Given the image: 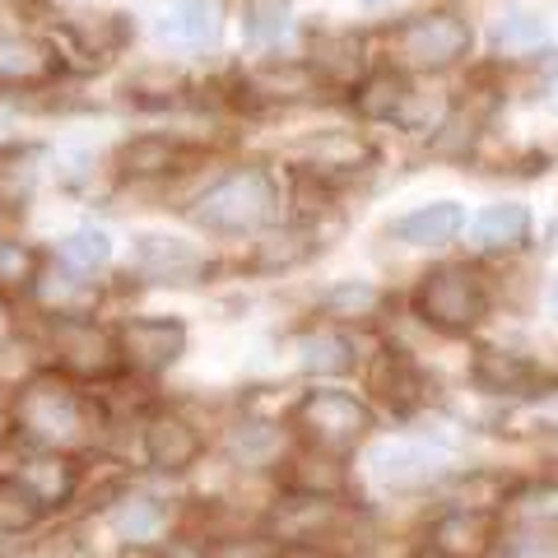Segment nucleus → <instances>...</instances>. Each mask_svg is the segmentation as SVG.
<instances>
[{"instance_id": "obj_1", "label": "nucleus", "mask_w": 558, "mask_h": 558, "mask_svg": "<svg viewBox=\"0 0 558 558\" xmlns=\"http://www.w3.org/2000/svg\"><path fill=\"white\" fill-rule=\"evenodd\" d=\"M172 215L209 242H247L289 215L284 168L260 154L209 159L172 196Z\"/></svg>"}, {"instance_id": "obj_2", "label": "nucleus", "mask_w": 558, "mask_h": 558, "mask_svg": "<svg viewBox=\"0 0 558 558\" xmlns=\"http://www.w3.org/2000/svg\"><path fill=\"white\" fill-rule=\"evenodd\" d=\"M10 442L94 457L108 447V418H102L94 387L43 363L38 373L10 387Z\"/></svg>"}, {"instance_id": "obj_3", "label": "nucleus", "mask_w": 558, "mask_h": 558, "mask_svg": "<svg viewBox=\"0 0 558 558\" xmlns=\"http://www.w3.org/2000/svg\"><path fill=\"white\" fill-rule=\"evenodd\" d=\"M400 307L438 344L480 340L488 322L498 317L494 275L470 256H433L428 266H418L410 284L400 289Z\"/></svg>"}, {"instance_id": "obj_4", "label": "nucleus", "mask_w": 558, "mask_h": 558, "mask_svg": "<svg viewBox=\"0 0 558 558\" xmlns=\"http://www.w3.org/2000/svg\"><path fill=\"white\" fill-rule=\"evenodd\" d=\"M377 43L381 61L405 70L410 80H457L480 61V20L461 0H433V5L381 20Z\"/></svg>"}, {"instance_id": "obj_5", "label": "nucleus", "mask_w": 558, "mask_h": 558, "mask_svg": "<svg viewBox=\"0 0 558 558\" xmlns=\"http://www.w3.org/2000/svg\"><path fill=\"white\" fill-rule=\"evenodd\" d=\"M289 172H303V178L330 186L336 196H354L368 182L381 178V163H387V140L377 131L359 126L354 117H344L336 108V117H322L312 126L293 131L284 145H279V159Z\"/></svg>"}, {"instance_id": "obj_6", "label": "nucleus", "mask_w": 558, "mask_h": 558, "mask_svg": "<svg viewBox=\"0 0 558 558\" xmlns=\"http://www.w3.org/2000/svg\"><path fill=\"white\" fill-rule=\"evenodd\" d=\"M215 418L201 400L159 391L135 424V470L145 480L191 488V480L215 461Z\"/></svg>"}, {"instance_id": "obj_7", "label": "nucleus", "mask_w": 558, "mask_h": 558, "mask_svg": "<svg viewBox=\"0 0 558 558\" xmlns=\"http://www.w3.org/2000/svg\"><path fill=\"white\" fill-rule=\"evenodd\" d=\"M461 461L442 451L438 442H428L424 433L414 428H381L377 438L368 442L354 457V480H359V494L368 502H414V508H424V502L438 498V488L447 484V475L457 470Z\"/></svg>"}, {"instance_id": "obj_8", "label": "nucleus", "mask_w": 558, "mask_h": 558, "mask_svg": "<svg viewBox=\"0 0 558 558\" xmlns=\"http://www.w3.org/2000/svg\"><path fill=\"white\" fill-rule=\"evenodd\" d=\"M223 275V256L209 247L201 233L168 229V223H145L131 229L126 256L117 266L121 293H191Z\"/></svg>"}, {"instance_id": "obj_9", "label": "nucleus", "mask_w": 558, "mask_h": 558, "mask_svg": "<svg viewBox=\"0 0 558 558\" xmlns=\"http://www.w3.org/2000/svg\"><path fill=\"white\" fill-rule=\"evenodd\" d=\"M284 424L299 447L354 461L381 433V414L354 381H307L284 405Z\"/></svg>"}, {"instance_id": "obj_10", "label": "nucleus", "mask_w": 558, "mask_h": 558, "mask_svg": "<svg viewBox=\"0 0 558 558\" xmlns=\"http://www.w3.org/2000/svg\"><path fill=\"white\" fill-rule=\"evenodd\" d=\"M461 377H465L470 396L488 405L484 433H494L502 414L545 405V400L558 396V373L549 368L545 359H539V349L517 344V340H498V336L470 340Z\"/></svg>"}, {"instance_id": "obj_11", "label": "nucleus", "mask_w": 558, "mask_h": 558, "mask_svg": "<svg viewBox=\"0 0 558 558\" xmlns=\"http://www.w3.org/2000/svg\"><path fill=\"white\" fill-rule=\"evenodd\" d=\"M209 159H223V154L196 149L182 131L145 126V131H126L108 145V182L112 196L131 191V196H159L168 205L186 186L191 172Z\"/></svg>"}, {"instance_id": "obj_12", "label": "nucleus", "mask_w": 558, "mask_h": 558, "mask_svg": "<svg viewBox=\"0 0 558 558\" xmlns=\"http://www.w3.org/2000/svg\"><path fill=\"white\" fill-rule=\"evenodd\" d=\"M47 43L57 47L65 80L89 84L94 75H108L131 61V51L140 43V20L126 10H80V14H57L43 20Z\"/></svg>"}, {"instance_id": "obj_13", "label": "nucleus", "mask_w": 558, "mask_h": 558, "mask_svg": "<svg viewBox=\"0 0 558 558\" xmlns=\"http://www.w3.org/2000/svg\"><path fill=\"white\" fill-rule=\"evenodd\" d=\"M359 387L368 391L377 414L391 418L396 428L418 414H428L433 405H442V381L433 373L428 354H418L410 344H396L387 336L373 340V354L359 373Z\"/></svg>"}, {"instance_id": "obj_14", "label": "nucleus", "mask_w": 558, "mask_h": 558, "mask_svg": "<svg viewBox=\"0 0 558 558\" xmlns=\"http://www.w3.org/2000/svg\"><path fill=\"white\" fill-rule=\"evenodd\" d=\"M293 451V433L284 424V410H260L252 400L223 405L215 418V465H223L233 480H275L279 461Z\"/></svg>"}, {"instance_id": "obj_15", "label": "nucleus", "mask_w": 558, "mask_h": 558, "mask_svg": "<svg viewBox=\"0 0 558 558\" xmlns=\"http://www.w3.org/2000/svg\"><path fill=\"white\" fill-rule=\"evenodd\" d=\"M330 252V223L284 215L270 229L242 242L238 256H223V270H233L242 284H284V279L312 270Z\"/></svg>"}, {"instance_id": "obj_16", "label": "nucleus", "mask_w": 558, "mask_h": 558, "mask_svg": "<svg viewBox=\"0 0 558 558\" xmlns=\"http://www.w3.org/2000/svg\"><path fill=\"white\" fill-rule=\"evenodd\" d=\"M299 51L336 102H344V94L381 61L377 24L368 20H303Z\"/></svg>"}, {"instance_id": "obj_17", "label": "nucleus", "mask_w": 558, "mask_h": 558, "mask_svg": "<svg viewBox=\"0 0 558 558\" xmlns=\"http://www.w3.org/2000/svg\"><path fill=\"white\" fill-rule=\"evenodd\" d=\"M182 498H186V488L135 475L108 508L89 517V526H102V535L121 554H149L159 539H168L182 526Z\"/></svg>"}, {"instance_id": "obj_18", "label": "nucleus", "mask_w": 558, "mask_h": 558, "mask_svg": "<svg viewBox=\"0 0 558 558\" xmlns=\"http://www.w3.org/2000/svg\"><path fill=\"white\" fill-rule=\"evenodd\" d=\"M112 330H117L121 373L135 381H149V387H159L163 377H172L191 354V322L182 312L131 307V312H117Z\"/></svg>"}, {"instance_id": "obj_19", "label": "nucleus", "mask_w": 558, "mask_h": 558, "mask_svg": "<svg viewBox=\"0 0 558 558\" xmlns=\"http://www.w3.org/2000/svg\"><path fill=\"white\" fill-rule=\"evenodd\" d=\"M480 47L488 51L484 61H494L512 75H539V70L558 65V28L554 20L531 0H508L494 10V20H484Z\"/></svg>"}, {"instance_id": "obj_20", "label": "nucleus", "mask_w": 558, "mask_h": 558, "mask_svg": "<svg viewBox=\"0 0 558 558\" xmlns=\"http://www.w3.org/2000/svg\"><path fill=\"white\" fill-rule=\"evenodd\" d=\"M502 517L461 508V502H424L410 526L414 558H498Z\"/></svg>"}, {"instance_id": "obj_21", "label": "nucleus", "mask_w": 558, "mask_h": 558, "mask_svg": "<svg viewBox=\"0 0 558 558\" xmlns=\"http://www.w3.org/2000/svg\"><path fill=\"white\" fill-rule=\"evenodd\" d=\"M33 326H38L47 368L75 377V381H84V387H102V381L121 377L112 317H94V322H33Z\"/></svg>"}, {"instance_id": "obj_22", "label": "nucleus", "mask_w": 558, "mask_h": 558, "mask_svg": "<svg viewBox=\"0 0 558 558\" xmlns=\"http://www.w3.org/2000/svg\"><path fill=\"white\" fill-rule=\"evenodd\" d=\"M61 84H65V70L57 47L47 43L43 24H28V20L0 24V98L38 102V112L47 117V98Z\"/></svg>"}, {"instance_id": "obj_23", "label": "nucleus", "mask_w": 558, "mask_h": 558, "mask_svg": "<svg viewBox=\"0 0 558 558\" xmlns=\"http://www.w3.org/2000/svg\"><path fill=\"white\" fill-rule=\"evenodd\" d=\"M373 340L377 336H363V330L299 317L284 336V349H289V368L303 381H349L363 373V363L373 354Z\"/></svg>"}, {"instance_id": "obj_24", "label": "nucleus", "mask_w": 558, "mask_h": 558, "mask_svg": "<svg viewBox=\"0 0 558 558\" xmlns=\"http://www.w3.org/2000/svg\"><path fill=\"white\" fill-rule=\"evenodd\" d=\"M140 33L172 61H205L219 57L229 33V5L223 0H159Z\"/></svg>"}, {"instance_id": "obj_25", "label": "nucleus", "mask_w": 558, "mask_h": 558, "mask_svg": "<svg viewBox=\"0 0 558 558\" xmlns=\"http://www.w3.org/2000/svg\"><path fill=\"white\" fill-rule=\"evenodd\" d=\"M400 303V289L387 284L377 275H330L322 284L307 289L303 299V317H317V322H330V326H349V330H363V336H377L387 317Z\"/></svg>"}, {"instance_id": "obj_26", "label": "nucleus", "mask_w": 558, "mask_h": 558, "mask_svg": "<svg viewBox=\"0 0 558 558\" xmlns=\"http://www.w3.org/2000/svg\"><path fill=\"white\" fill-rule=\"evenodd\" d=\"M0 470L24 484V494L38 502L51 521H70L80 508V484H84V457L70 451H43V447H0Z\"/></svg>"}, {"instance_id": "obj_27", "label": "nucleus", "mask_w": 558, "mask_h": 558, "mask_svg": "<svg viewBox=\"0 0 558 558\" xmlns=\"http://www.w3.org/2000/svg\"><path fill=\"white\" fill-rule=\"evenodd\" d=\"M461 256L480 266H508V260L535 256V209L521 196H494L465 219Z\"/></svg>"}, {"instance_id": "obj_28", "label": "nucleus", "mask_w": 558, "mask_h": 558, "mask_svg": "<svg viewBox=\"0 0 558 558\" xmlns=\"http://www.w3.org/2000/svg\"><path fill=\"white\" fill-rule=\"evenodd\" d=\"M117 303H121L117 279H89L80 270H65L47 252L43 279L28 299V317L33 322H94V317H117Z\"/></svg>"}, {"instance_id": "obj_29", "label": "nucleus", "mask_w": 558, "mask_h": 558, "mask_svg": "<svg viewBox=\"0 0 558 558\" xmlns=\"http://www.w3.org/2000/svg\"><path fill=\"white\" fill-rule=\"evenodd\" d=\"M465 219L470 209L461 196H428L381 223V242H391L410 256H447L451 247H461Z\"/></svg>"}, {"instance_id": "obj_30", "label": "nucleus", "mask_w": 558, "mask_h": 558, "mask_svg": "<svg viewBox=\"0 0 558 558\" xmlns=\"http://www.w3.org/2000/svg\"><path fill=\"white\" fill-rule=\"evenodd\" d=\"M275 494H293V498H354L359 480H354V461L340 457H322L293 442V451L275 470Z\"/></svg>"}, {"instance_id": "obj_31", "label": "nucleus", "mask_w": 558, "mask_h": 558, "mask_svg": "<svg viewBox=\"0 0 558 558\" xmlns=\"http://www.w3.org/2000/svg\"><path fill=\"white\" fill-rule=\"evenodd\" d=\"M229 24L238 28V43L252 51V57H266V51H289V43L299 47V5L293 0H233L229 5Z\"/></svg>"}, {"instance_id": "obj_32", "label": "nucleus", "mask_w": 558, "mask_h": 558, "mask_svg": "<svg viewBox=\"0 0 558 558\" xmlns=\"http://www.w3.org/2000/svg\"><path fill=\"white\" fill-rule=\"evenodd\" d=\"M410 75L405 70H396L391 61H377L368 75H363L354 89L344 94V102H340V112L344 117H354L359 126H368V131H391V121H396V112H400V102H405V94H410Z\"/></svg>"}, {"instance_id": "obj_33", "label": "nucleus", "mask_w": 558, "mask_h": 558, "mask_svg": "<svg viewBox=\"0 0 558 558\" xmlns=\"http://www.w3.org/2000/svg\"><path fill=\"white\" fill-rule=\"evenodd\" d=\"M47 252H51V260H61L65 270H80V275H89V279H112L117 266H121V252H117L112 229H108V223H94V219L61 229L57 238L47 242Z\"/></svg>"}, {"instance_id": "obj_34", "label": "nucleus", "mask_w": 558, "mask_h": 558, "mask_svg": "<svg viewBox=\"0 0 558 558\" xmlns=\"http://www.w3.org/2000/svg\"><path fill=\"white\" fill-rule=\"evenodd\" d=\"M43 266H47V242H38L24 229L0 238V312H10V317L28 312V299L43 279Z\"/></svg>"}, {"instance_id": "obj_35", "label": "nucleus", "mask_w": 558, "mask_h": 558, "mask_svg": "<svg viewBox=\"0 0 558 558\" xmlns=\"http://www.w3.org/2000/svg\"><path fill=\"white\" fill-rule=\"evenodd\" d=\"M502 521L558 535V465L517 470V480L508 488V502H502Z\"/></svg>"}, {"instance_id": "obj_36", "label": "nucleus", "mask_w": 558, "mask_h": 558, "mask_svg": "<svg viewBox=\"0 0 558 558\" xmlns=\"http://www.w3.org/2000/svg\"><path fill=\"white\" fill-rule=\"evenodd\" d=\"M51 526V517L24 494L20 480H10L5 470H0V549H24L33 535H43Z\"/></svg>"}, {"instance_id": "obj_37", "label": "nucleus", "mask_w": 558, "mask_h": 558, "mask_svg": "<svg viewBox=\"0 0 558 558\" xmlns=\"http://www.w3.org/2000/svg\"><path fill=\"white\" fill-rule=\"evenodd\" d=\"M145 558H215V545L209 539H201L196 531H186V526H178L168 539H159Z\"/></svg>"}, {"instance_id": "obj_38", "label": "nucleus", "mask_w": 558, "mask_h": 558, "mask_svg": "<svg viewBox=\"0 0 558 558\" xmlns=\"http://www.w3.org/2000/svg\"><path fill=\"white\" fill-rule=\"evenodd\" d=\"M215 558H279V549L266 535H247V539H229V545H215Z\"/></svg>"}, {"instance_id": "obj_39", "label": "nucleus", "mask_w": 558, "mask_h": 558, "mask_svg": "<svg viewBox=\"0 0 558 558\" xmlns=\"http://www.w3.org/2000/svg\"><path fill=\"white\" fill-rule=\"evenodd\" d=\"M535 307H545V317H549V326H558V275L549 279L545 289H539V299H535Z\"/></svg>"}, {"instance_id": "obj_40", "label": "nucleus", "mask_w": 558, "mask_h": 558, "mask_svg": "<svg viewBox=\"0 0 558 558\" xmlns=\"http://www.w3.org/2000/svg\"><path fill=\"white\" fill-rule=\"evenodd\" d=\"M20 223H24V209H14L10 201H0V238L20 233Z\"/></svg>"}, {"instance_id": "obj_41", "label": "nucleus", "mask_w": 558, "mask_h": 558, "mask_svg": "<svg viewBox=\"0 0 558 558\" xmlns=\"http://www.w3.org/2000/svg\"><path fill=\"white\" fill-rule=\"evenodd\" d=\"M10 442V391L0 387V447Z\"/></svg>"}, {"instance_id": "obj_42", "label": "nucleus", "mask_w": 558, "mask_h": 558, "mask_svg": "<svg viewBox=\"0 0 558 558\" xmlns=\"http://www.w3.org/2000/svg\"><path fill=\"white\" fill-rule=\"evenodd\" d=\"M61 5H70V10H94V5H102V0H61Z\"/></svg>"}, {"instance_id": "obj_43", "label": "nucleus", "mask_w": 558, "mask_h": 558, "mask_svg": "<svg viewBox=\"0 0 558 558\" xmlns=\"http://www.w3.org/2000/svg\"><path fill=\"white\" fill-rule=\"evenodd\" d=\"M554 70H558V65H554Z\"/></svg>"}]
</instances>
